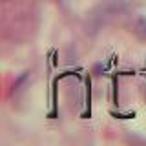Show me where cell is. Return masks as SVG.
<instances>
[{"label":"cell","mask_w":146,"mask_h":146,"mask_svg":"<svg viewBox=\"0 0 146 146\" xmlns=\"http://www.w3.org/2000/svg\"><path fill=\"white\" fill-rule=\"evenodd\" d=\"M137 29H139V33L146 38V20H144V18H141V20L137 22Z\"/></svg>","instance_id":"obj_1"}]
</instances>
